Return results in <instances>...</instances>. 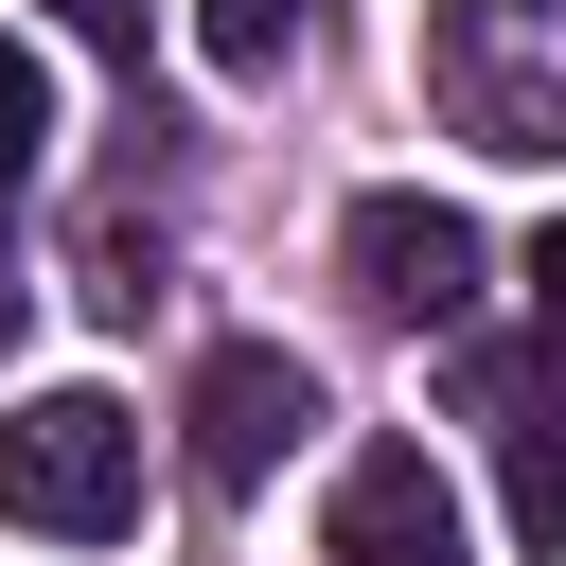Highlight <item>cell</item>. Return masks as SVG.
I'll return each mask as SVG.
<instances>
[{"instance_id":"cell-5","label":"cell","mask_w":566,"mask_h":566,"mask_svg":"<svg viewBox=\"0 0 566 566\" xmlns=\"http://www.w3.org/2000/svg\"><path fill=\"white\" fill-rule=\"evenodd\" d=\"M318 548H336V566H460V478H442L424 442H354Z\"/></svg>"},{"instance_id":"cell-4","label":"cell","mask_w":566,"mask_h":566,"mask_svg":"<svg viewBox=\"0 0 566 566\" xmlns=\"http://www.w3.org/2000/svg\"><path fill=\"white\" fill-rule=\"evenodd\" d=\"M177 424H195V478H212V495H248V478L318 424V371H301L283 336H230V354H195V407H177Z\"/></svg>"},{"instance_id":"cell-6","label":"cell","mask_w":566,"mask_h":566,"mask_svg":"<svg viewBox=\"0 0 566 566\" xmlns=\"http://www.w3.org/2000/svg\"><path fill=\"white\" fill-rule=\"evenodd\" d=\"M301 35H318V0H195V53H212L230 88H283Z\"/></svg>"},{"instance_id":"cell-12","label":"cell","mask_w":566,"mask_h":566,"mask_svg":"<svg viewBox=\"0 0 566 566\" xmlns=\"http://www.w3.org/2000/svg\"><path fill=\"white\" fill-rule=\"evenodd\" d=\"M0 336H18V283H0Z\"/></svg>"},{"instance_id":"cell-10","label":"cell","mask_w":566,"mask_h":566,"mask_svg":"<svg viewBox=\"0 0 566 566\" xmlns=\"http://www.w3.org/2000/svg\"><path fill=\"white\" fill-rule=\"evenodd\" d=\"M53 18H71L88 53H142V0H53Z\"/></svg>"},{"instance_id":"cell-2","label":"cell","mask_w":566,"mask_h":566,"mask_svg":"<svg viewBox=\"0 0 566 566\" xmlns=\"http://www.w3.org/2000/svg\"><path fill=\"white\" fill-rule=\"evenodd\" d=\"M0 513L53 531V548L142 531V407H124V389H35V407H0Z\"/></svg>"},{"instance_id":"cell-9","label":"cell","mask_w":566,"mask_h":566,"mask_svg":"<svg viewBox=\"0 0 566 566\" xmlns=\"http://www.w3.org/2000/svg\"><path fill=\"white\" fill-rule=\"evenodd\" d=\"M88 301H106V318H142V301H159V230H124V212H106V230H88Z\"/></svg>"},{"instance_id":"cell-11","label":"cell","mask_w":566,"mask_h":566,"mask_svg":"<svg viewBox=\"0 0 566 566\" xmlns=\"http://www.w3.org/2000/svg\"><path fill=\"white\" fill-rule=\"evenodd\" d=\"M531 301H548V336H566V212H548V248H531Z\"/></svg>"},{"instance_id":"cell-1","label":"cell","mask_w":566,"mask_h":566,"mask_svg":"<svg viewBox=\"0 0 566 566\" xmlns=\"http://www.w3.org/2000/svg\"><path fill=\"white\" fill-rule=\"evenodd\" d=\"M424 88L478 159H566V0H424Z\"/></svg>"},{"instance_id":"cell-7","label":"cell","mask_w":566,"mask_h":566,"mask_svg":"<svg viewBox=\"0 0 566 566\" xmlns=\"http://www.w3.org/2000/svg\"><path fill=\"white\" fill-rule=\"evenodd\" d=\"M513 548H566V407H513Z\"/></svg>"},{"instance_id":"cell-3","label":"cell","mask_w":566,"mask_h":566,"mask_svg":"<svg viewBox=\"0 0 566 566\" xmlns=\"http://www.w3.org/2000/svg\"><path fill=\"white\" fill-rule=\"evenodd\" d=\"M336 265H354V301H389V318H424V336L478 318V212H460V195H407V177L354 195V212H336Z\"/></svg>"},{"instance_id":"cell-8","label":"cell","mask_w":566,"mask_h":566,"mask_svg":"<svg viewBox=\"0 0 566 566\" xmlns=\"http://www.w3.org/2000/svg\"><path fill=\"white\" fill-rule=\"evenodd\" d=\"M35 142H53V71H35L18 35H0V195L35 177Z\"/></svg>"}]
</instances>
